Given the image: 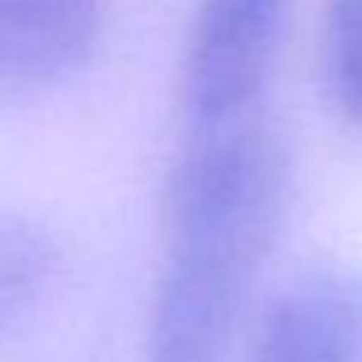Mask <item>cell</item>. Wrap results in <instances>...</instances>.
<instances>
[{
	"label": "cell",
	"instance_id": "6da1fadb",
	"mask_svg": "<svg viewBox=\"0 0 362 362\" xmlns=\"http://www.w3.org/2000/svg\"><path fill=\"white\" fill-rule=\"evenodd\" d=\"M288 206V160L250 121L199 129L168 175L164 269L144 362H226L245 292Z\"/></svg>",
	"mask_w": 362,
	"mask_h": 362
},
{
	"label": "cell",
	"instance_id": "7a4b0ae2",
	"mask_svg": "<svg viewBox=\"0 0 362 362\" xmlns=\"http://www.w3.org/2000/svg\"><path fill=\"white\" fill-rule=\"evenodd\" d=\"M288 0H203L183 59V110L195 129L242 121L273 59Z\"/></svg>",
	"mask_w": 362,
	"mask_h": 362
},
{
	"label": "cell",
	"instance_id": "3957f363",
	"mask_svg": "<svg viewBox=\"0 0 362 362\" xmlns=\"http://www.w3.org/2000/svg\"><path fill=\"white\" fill-rule=\"evenodd\" d=\"M245 362H362V269L312 261L269 296Z\"/></svg>",
	"mask_w": 362,
	"mask_h": 362
},
{
	"label": "cell",
	"instance_id": "277c9868",
	"mask_svg": "<svg viewBox=\"0 0 362 362\" xmlns=\"http://www.w3.org/2000/svg\"><path fill=\"white\" fill-rule=\"evenodd\" d=\"M98 24V0H0V90H40L78 71Z\"/></svg>",
	"mask_w": 362,
	"mask_h": 362
},
{
	"label": "cell",
	"instance_id": "5b68a950",
	"mask_svg": "<svg viewBox=\"0 0 362 362\" xmlns=\"http://www.w3.org/2000/svg\"><path fill=\"white\" fill-rule=\"evenodd\" d=\"M55 250L47 234L20 214L0 211V331H8L35 308L47 288Z\"/></svg>",
	"mask_w": 362,
	"mask_h": 362
},
{
	"label": "cell",
	"instance_id": "8992f818",
	"mask_svg": "<svg viewBox=\"0 0 362 362\" xmlns=\"http://www.w3.org/2000/svg\"><path fill=\"white\" fill-rule=\"evenodd\" d=\"M323 74H327L335 105L362 125V0H327Z\"/></svg>",
	"mask_w": 362,
	"mask_h": 362
}]
</instances>
